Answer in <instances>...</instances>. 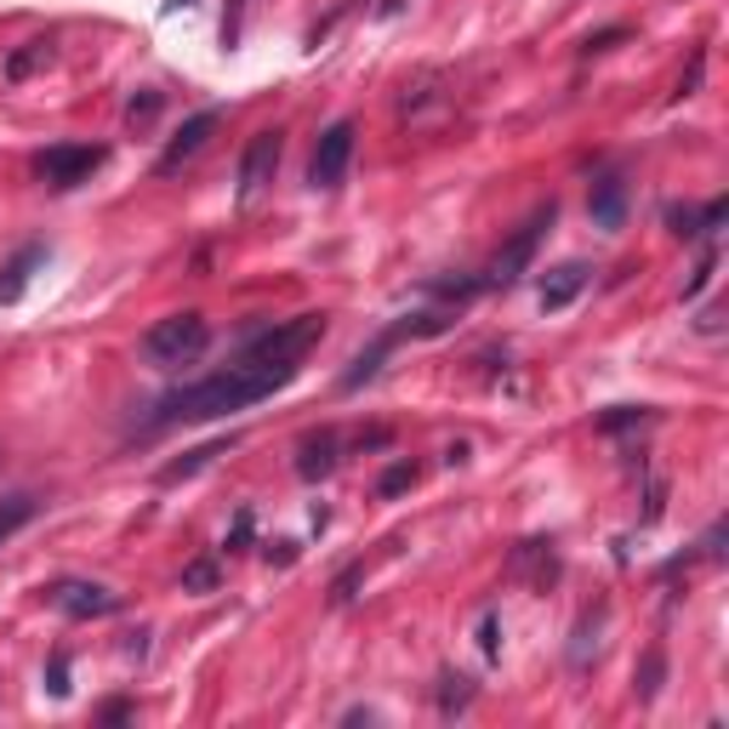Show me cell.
I'll return each instance as SVG.
<instances>
[{"instance_id":"f1b7e54d","label":"cell","mask_w":729,"mask_h":729,"mask_svg":"<svg viewBox=\"0 0 729 729\" xmlns=\"http://www.w3.org/2000/svg\"><path fill=\"white\" fill-rule=\"evenodd\" d=\"M46 689L52 695H69V655H63V650L46 661Z\"/></svg>"},{"instance_id":"f35d334b","label":"cell","mask_w":729,"mask_h":729,"mask_svg":"<svg viewBox=\"0 0 729 729\" xmlns=\"http://www.w3.org/2000/svg\"><path fill=\"white\" fill-rule=\"evenodd\" d=\"M165 7H200V0H165Z\"/></svg>"},{"instance_id":"5b68a950","label":"cell","mask_w":729,"mask_h":729,"mask_svg":"<svg viewBox=\"0 0 729 729\" xmlns=\"http://www.w3.org/2000/svg\"><path fill=\"white\" fill-rule=\"evenodd\" d=\"M104 160H109V149H97V143H57L35 160V172H41L46 188H80Z\"/></svg>"},{"instance_id":"836d02e7","label":"cell","mask_w":729,"mask_h":729,"mask_svg":"<svg viewBox=\"0 0 729 729\" xmlns=\"http://www.w3.org/2000/svg\"><path fill=\"white\" fill-rule=\"evenodd\" d=\"M269 565H296V542H269Z\"/></svg>"},{"instance_id":"4316f807","label":"cell","mask_w":729,"mask_h":729,"mask_svg":"<svg viewBox=\"0 0 729 729\" xmlns=\"http://www.w3.org/2000/svg\"><path fill=\"white\" fill-rule=\"evenodd\" d=\"M667 228L678 240H701V211L695 206H667Z\"/></svg>"},{"instance_id":"e0dca14e","label":"cell","mask_w":729,"mask_h":729,"mask_svg":"<svg viewBox=\"0 0 729 729\" xmlns=\"http://www.w3.org/2000/svg\"><path fill=\"white\" fill-rule=\"evenodd\" d=\"M46 63H52V41H23V46L7 57V80L18 86V80H29L35 69H46Z\"/></svg>"},{"instance_id":"9a60e30c","label":"cell","mask_w":729,"mask_h":729,"mask_svg":"<svg viewBox=\"0 0 729 729\" xmlns=\"http://www.w3.org/2000/svg\"><path fill=\"white\" fill-rule=\"evenodd\" d=\"M240 439L235 434H228V439H211V445H200V450H188L183 461H165V468H160V485H177V479H194V474H200L206 468V461L211 456H222V450H235Z\"/></svg>"},{"instance_id":"3957f363","label":"cell","mask_w":729,"mask_h":729,"mask_svg":"<svg viewBox=\"0 0 729 729\" xmlns=\"http://www.w3.org/2000/svg\"><path fill=\"white\" fill-rule=\"evenodd\" d=\"M211 348V325L206 314H165L143 330V359L160 364V371H177V364H194Z\"/></svg>"},{"instance_id":"8d00e7d4","label":"cell","mask_w":729,"mask_h":729,"mask_svg":"<svg viewBox=\"0 0 729 729\" xmlns=\"http://www.w3.org/2000/svg\"><path fill=\"white\" fill-rule=\"evenodd\" d=\"M104 718H109V723H120V718H131V707H126V701H109V707H104Z\"/></svg>"},{"instance_id":"d6986e66","label":"cell","mask_w":729,"mask_h":729,"mask_svg":"<svg viewBox=\"0 0 729 729\" xmlns=\"http://www.w3.org/2000/svg\"><path fill=\"white\" fill-rule=\"evenodd\" d=\"M650 416H655L650 405H616V411L599 416V434H633V427H644Z\"/></svg>"},{"instance_id":"d4e9b609","label":"cell","mask_w":729,"mask_h":729,"mask_svg":"<svg viewBox=\"0 0 729 729\" xmlns=\"http://www.w3.org/2000/svg\"><path fill=\"white\" fill-rule=\"evenodd\" d=\"M246 7H251V0H228V7H222V52L240 46V35H246Z\"/></svg>"},{"instance_id":"7a4b0ae2","label":"cell","mask_w":729,"mask_h":729,"mask_svg":"<svg viewBox=\"0 0 729 729\" xmlns=\"http://www.w3.org/2000/svg\"><path fill=\"white\" fill-rule=\"evenodd\" d=\"M325 337V314H296L285 325H269V330H257V337L240 348V364H257V371H280L285 382L303 371V359L308 348Z\"/></svg>"},{"instance_id":"e575fe53","label":"cell","mask_w":729,"mask_h":729,"mask_svg":"<svg viewBox=\"0 0 729 729\" xmlns=\"http://www.w3.org/2000/svg\"><path fill=\"white\" fill-rule=\"evenodd\" d=\"M701 553L712 558V565H718V558H723V519H718V524L707 530V542H701Z\"/></svg>"},{"instance_id":"1f68e13d","label":"cell","mask_w":729,"mask_h":729,"mask_svg":"<svg viewBox=\"0 0 729 729\" xmlns=\"http://www.w3.org/2000/svg\"><path fill=\"white\" fill-rule=\"evenodd\" d=\"M723 217H729V200H707V206H701V235H718Z\"/></svg>"},{"instance_id":"6da1fadb","label":"cell","mask_w":729,"mask_h":729,"mask_svg":"<svg viewBox=\"0 0 729 729\" xmlns=\"http://www.w3.org/2000/svg\"><path fill=\"white\" fill-rule=\"evenodd\" d=\"M274 388H285L280 371H257V364H228V371L206 377V382H188L177 393H165L149 416V434L154 427H177V422H211V416H228V411H251L257 400H269Z\"/></svg>"},{"instance_id":"8992f818","label":"cell","mask_w":729,"mask_h":729,"mask_svg":"<svg viewBox=\"0 0 729 729\" xmlns=\"http://www.w3.org/2000/svg\"><path fill=\"white\" fill-rule=\"evenodd\" d=\"M46 605L69 621H97V616H115L120 610V592L97 587V581H52L46 587Z\"/></svg>"},{"instance_id":"44dd1931","label":"cell","mask_w":729,"mask_h":729,"mask_svg":"<svg viewBox=\"0 0 729 729\" xmlns=\"http://www.w3.org/2000/svg\"><path fill=\"white\" fill-rule=\"evenodd\" d=\"M217 581H222L217 558H188V565H183V592H211Z\"/></svg>"},{"instance_id":"4dcf8cb0","label":"cell","mask_w":729,"mask_h":729,"mask_svg":"<svg viewBox=\"0 0 729 729\" xmlns=\"http://www.w3.org/2000/svg\"><path fill=\"white\" fill-rule=\"evenodd\" d=\"M246 542H251V508H240V519H235V530H228V542H222V547H228V553H240Z\"/></svg>"},{"instance_id":"d6a6232c","label":"cell","mask_w":729,"mask_h":729,"mask_svg":"<svg viewBox=\"0 0 729 729\" xmlns=\"http://www.w3.org/2000/svg\"><path fill=\"white\" fill-rule=\"evenodd\" d=\"M616 41H627V29H621V23H616V29H599V35H587L581 52H605V46H616Z\"/></svg>"},{"instance_id":"4fadbf2b","label":"cell","mask_w":729,"mask_h":729,"mask_svg":"<svg viewBox=\"0 0 729 729\" xmlns=\"http://www.w3.org/2000/svg\"><path fill=\"white\" fill-rule=\"evenodd\" d=\"M587 274H592V269H587V262H558V269H553V274L542 280V308H547V314H558V308H570V303H576V296L587 291Z\"/></svg>"},{"instance_id":"7c38bea8","label":"cell","mask_w":729,"mask_h":729,"mask_svg":"<svg viewBox=\"0 0 729 729\" xmlns=\"http://www.w3.org/2000/svg\"><path fill=\"white\" fill-rule=\"evenodd\" d=\"M587 217H592V228H605V235L627 228V177L621 172H605L587 188Z\"/></svg>"},{"instance_id":"ffe728a7","label":"cell","mask_w":729,"mask_h":729,"mask_svg":"<svg viewBox=\"0 0 729 729\" xmlns=\"http://www.w3.org/2000/svg\"><path fill=\"white\" fill-rule=\"evenodd\" d=\"M416 485V461L405 456V461H388V468H382V479H377V496H388V502H393V496H405Z\"/></svg>"},{"instance_id":"ba28073f","label":"cell","mask_w":729,"mask_h":729,"mask_svg":"<svg viewBox=\"0 0 729 729\" xmlns=\"http://www.w3.org/2000/svg\"><path fill=\"white\" fill-rule=\"evenodd\" d=\"M508 581H524L530 592H547L558 587V547L553 536H530L508 553Z\"/></svg>"},{"instance_id":"cb8c5ba5","label":"cell","mask_w":729,"mask_h":729,"mask_svg":"<svg viewBox=\"0 0 729 729\" xmlns=\"http://www.w3.org/2000/svg\"><path fill=\"white\" fill-rule=\"evenodd\" d=\"M160 109H165V97L143 86V91L126 104V126H154V120H160Z\"/></svg>"},{"instance_id":"484cf974","label":"cell","mask_w":729,"mask_h":729,"mask_svg":"<svg viewBox=\"0 0 729 729\" xmlns=\"http://www.w3.org/2000/svg\"><path fill=\"white\" fill-rule=\"evenodd\" d=\"M479 650H485V661H502V616L496 610L479 616Z\"/></svg>"},{"instance_id":"277c9868","label":"cell","mask_w":729,"mask_h":729,"mask_svg":"<svg viewBox=\"0 0 729 729\" xmlns=\"http://www.w3.org/2000/svg\"><path fill=\"white\" fill-rule=\"evenodd\" d=\"M553 217H558V206H553V200L530 211V217L513 228V235L502 240V251L490 257V269H485L479 280H485V285H502V291H508V285H519V280L530 274V262H536V251H542V240H547Z\"/></svg>"},{"instance_id":"9c48e42d","label":"cell","mask_w":729,"mask_h":729,"mask_svg":"<svg viewBox=\"0 0 729 729\" xmlns=\"http://www.w3.org/2000/svg\"><path fill=\"white\" fill-rule=\"evenodd\" d=\"M280 154H285V131H257V138L246 143V160H240V200H251V194H262V188L274 183Z\"/></svg>"},{"instance_id":"8fae6325","label":"cell","mask_w":729,"mask_h":729,"mask_svg":"<svg viewBox=\"0 0 729 729\" xmlns=\"http://www.w3.org/2000/svg\"><path fill=\"white\" fill-rule=\"evenodd\" d=\"M337 461H342V434L337 427H314V434H303V445H296V479H330L337 474Z\"/></svg>"},{"instance_id":"ab89813d","label":"cell","mask_w":729,"mask_h":729,"mask_svg":"<svg viewBox=\"0 0 729 729\" xmlns=\"http://www.w3.org/2000/svg\"><path fill=\"white\" fill-rule=\"evenodd\" d=\"M0 474H7V450H0Z\"/></svg>"},{"instance_id":"2e32d148","label":"cell","mask_w":729,"mask_h":729,"mask_svg":"<svg viewBox=\"0 0 729 729\" xmlns=\"http://www.w3.org/2000/svg\"><path fill=\"white\" fill-rule=\"evenodd\" d=\"M661 684H667V650L650 644L644 661H639V673H633V695H639V701H655Z\"/></svg>"},{"instance_id":"603a6c76","label":"cell","mask_w":729,"mask_h":729,"mask_svg":"<svg viewBox=\"0 0 729 729\" xmlns=\"http://www.w3.org/2000/svg\"><path fill=\"white\" fill-rule=\"evenodd\" d=\"M599 627H605V605L592 610V616H581V627H576V644H570L576 667H587V650H599Z\"/></svg>"},{"instance_id":"d590c367","label":"cell","mask_w":729,"mask_h":729,"mask_svg":"<svg viewBox=\"0 0 729 729\" xmlns=\"http://www.w3.org/2000/svg\"><path fill=\"white\" fill-rule=\"evenodd\" d=\"M126 655L143 661V655H149V633H131V639H126Z\"/></svg>"},{"instance_id":"5bb4252c","label":"cell","mask_w":729,"mask_h":729,"mask_svg":"<svg viewBox=\"0 0 729 729\" xmlns=\"http://www.w3.org/2000/svg\"><path fill=\"white\" fill-rule=\"evenodd\" d=\"M46 262V246H23L7 269H0V308H12V303H23V291H29V280H35V269Z\"/></svg>"},{"instance_id":"ac0fdd59","label":"cell","mask_w":729,"mask_h":729,"mask_svg":"<svg viewBox=\"0 0 729 729\" xmlns=\"http://www.w3.org/2000/svg\"><path fill=\"white\" fill-rule=\"evenodd\" d=\"M468 707H474V678L445 673V678H439V712L456 718V712H468Z\"/></svg>"},{"instance_id":"83f0119b","label":"cell","mask_w":729,"mask_h":729,"mask_svg":"<svg viewBox=\"0 0 729 729\" xmlns=\"http://www.w3.org/2000/svg\"><path fill=\"white\" fill-rule=\"evenodd\" d=\"M712 274H718V251H707L701 262H695V274L684 280V303H695V296L707 291V280H712Z\"/></svg>"},{"instance_id":"f546056e","label":"cell","mask_w":729,"mask_h":729,"mask_svg":"<svg viewBox=\"0 0 729 729\" xmlns=\"http://www.w3.org/2000/svg\"><path fill=\"white\" fill-rule=\"evenodd\" d=\"M701 80H707V52H695L689 57V75L678 80V97H695V91H701Z\"/></svg>"},{"instance_id":"7402d4cb","label":"cell","mask_w":729,"mask_h":729,"mask_svg":"<svg viewBox=\"0 0 729 729\" xmlns=\"http://www.w3.org/2000/svg\"><path fill=\"white\" fill-rule=\"evenodd\" d=\"M29 519H35V496H7V502H0V542H7L12 530H23Z\"/></svg>"},{"instance_id":"52a82bcc","label":"cell","mask_w":729,"mask_h":729,"mask_svg":"<svg viewBox=\"0 0 729 729\" xmlns=\"http://www.w3.org/2000/svg\"><path fill=\"white\" fill-rule=\"evenodd\" d=\"M353 120H330L325 131H319V149H314V165H308V177H314V188H337L342 177H348V160H353Z\"/></svg>"},{"instance_id":"74e56055","label":"cell","mask_w":729,"mask_h":729,"mask_svg":"<svg viewBox=\"0 0 729 729\" xmlns=\"http://www.w3.org/2000/svg\"><path fill=\"white\" fill-rule=\"evenodd\" d=\"M405 7V0H382V18H393V12H400Z\"/></svg>"},{"instance_id":"30bf717a","label":"cell","mask_w":729,"mask_h":729,"mask_svg":"<svg viewBox=\"0 0 729 729\" xmlns=\"http://www.w3.org/2000/svg\"><path fill=\"white\" fill-rule=\"evenodd\" d=\"M211 131H217V109H200V115H188V120H183V131H177V138L165 143V154L154 160V172H160V177H177L183 165H188L194 154H200V149L211 143Z\"/></svg>"}]
</instances>
